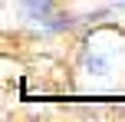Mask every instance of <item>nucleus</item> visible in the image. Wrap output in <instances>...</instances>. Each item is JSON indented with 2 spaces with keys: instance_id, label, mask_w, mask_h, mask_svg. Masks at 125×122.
Listing matches in <instances>:
<instances>
[{
  "instance_id": "nucleus-1",
  "label": "nucleus",
  "mask_w": 125,
  "mask_h": 122,
  "mask_svg": "<svg viewBox=\"0 0 125 122\" xmlns=\"http://www.w3.org/2000/svg\"><path fill=\"white\" fill-rule=\"evenodd\" d=\"M119 59H125V36L115 30H99L95 36H89L86 50V66L99 76H112L119 73Z\"/></svg>"
},
{
  "instance_id": "nucleus-2",
  "label": "nucleus",
  "mask_w": 125,
  "mask_h": 122,
  "mask_svg": "<svg viewBox=\"0 0 125 122\" xmlns=\"http://www.w3.org/2000/svg\"><path fill=\"white\" fill-rule=\"evenodd\" d=\"M20 17L36 30H56L62 26L56 20V3L53 0H20Z\"/></svg>"
},
{
  "instance_id": "nucleus-3",
  "label": "nucleus",
  "mask_w": 125,
  "mask_h": 122,
  "mask_svg": "<svg viewBox=\"0 0 125 122\" xmlns=\"http://www.w3.org/2000/svg\"><path fill=\"white\" fill-rule=\"evenodd\" d=\"M122 3H125V0H122Z\"/></svg>"
}]
</instances>
